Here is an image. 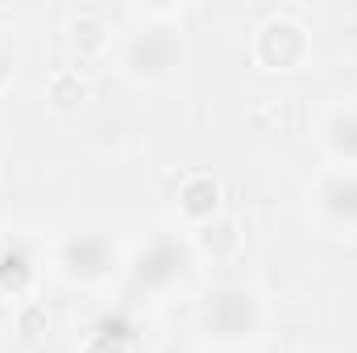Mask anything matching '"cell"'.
I'll return each instance as SVG.
<instances>
[{
    "label": "cell",
    "instance_id": "obj_8",
    "mask_svg": "<svg viewBox=\"0 0 357 353\" xmlns=\"http://www.w3.org/2000/svg\"><path fill=\"white\" fill-rule=\"evenodd\" d=\"M46 100H50V108H59V112H71V108L88 104L91 100L88 75H79L75 67H59V71L46 80Z\"/></svg>",
    "mask_w": 357,
    "mask_h": 353
},
{
    "label": "cell",
    "instance_id": "obj_6",
    "mask_svg": "<svg viewBox=\"0 0 357 353\" xmlns=\"http://www.w3.org/2000/svg\"><path fill=\"white\" fill-rule=\"evenodd\" d=\"M220 179L208 175V171H191V175L183 179V187H178V212L187 216V220H199V225H208V220H216V212H220Z\"/></svg>",
    "mask_w": 357,
    "mask_h": 353
},
{
    "label": "cell",
    "instance_id": "obj_1",
    "mask_svg": "<svg viewBox=\"0 0 357 353\" xmlns=\"http://www.w3.org/2000/svg\"><path fill=\"white\" fill-rule=\"evenodd\" d=\"M199 320L216 341L237 345V341H250L262 329V303H258V295L250 287H216L204 299Z\"/></svg>",
    "mask_w": 357,
    "mask_h": 353
},
{
    "label": "cell",
    "instance_id": "obj_2",
    "mask_svg": "<svg viewBox=\"0 0 357 353\" xmlns=\"http://www.w3.org/2000/svg\"><path fill=\"white\" fill-rule=\"evenodd\" d=\"M312 54V38L299 21L291 17H266L254 33V59L266 71H295Z\"/></svg>",
    "mask_w": 357,
    "mask_h": 353
},
{
    "label": "cell",
    "instance_id": "obj_11",
    "mask_svg": "<svg viewBox=\"0 0 357 353\" xmlns=\"http://www.w3.org/2000/svg\"><path fill=\"white\" fill-rule=\"evenodd\" d=\"M29 278H33V270H29V258H25L21 250H4V254H0V287H4V291L21 295V291L29 287Z\"/></svg>",
    "mask_w": 357,
    "mask_h": 353
},
{
    "label": "cell",
    "instance_id": "obj_4",
    "mask_svg": "<svg viewBox=\"0 0 357 353\" xmlns=\"http://www.w3.org/2000/svg\"><path fill=\"white\" fill-rule=\"evenodd\" d=\"M175 59H178V46L167 29H142L125 46V71L133 80H150L154 84V80H162L175 67Z\"/></svg>",
    "mask_w": 357,
    "mask_h": 353
},
{
    "label": "cell",
    "instance_id": "obj_14",
    "mask_svg": "<svg viewBox=\"0 0 357 353\" xmlns=\"http://www.w3.org/2000/svg\"><path fill=\"white\" fill-rule=\"evenodd\" d=\"M216 353H237V350H216Z\"/></svg>",
    "mask_w": 357,
    "mask_h": 353
},
{
    "label": "cell",
    "instance_id": "obj_12",
    "mask_svg": "<svg viewBox=\"0 0 357 353\" xmlns=\"http://www.w3.org/2000/svg\"><path fill=\"white\" fill-rule=\"evenodd\" d=\"M13 320H17V333H21V341H38V337L46 333V324H50L46 308H42V303H33V299H29V303H21Z\"/></svg>",
    "mask_w": 357,
    "mask_h": 353
},
{
    "label": "cell",
    "instance_id": "obj_9",
    "mask_svg": "<svg viewBox=\"0 0 357 353\" xmlns=\"http://www.w3.org/2000/svg\"><path fill=\"white\" fill-rule=\"evenodd\" d=\"M195 250L208 254L212 262L233 258V254L241 250V233H237L233 220H208V225H199V233H195Z\"/></svg>",
    "mask_w": 357,
    "mask_h": 353
},
{
    "label": "cell",
    "instance_id": "obj_10",
    "mask_svg": "<svg viewBox=\"0 0 357 353\" xmlns=\"http://www.w3.org/2000/svg\"><path fill=\"white\" fill-rule=\"evenodd\" d=\"M108 42H112V33H108V25H104L100 17L84 13V17L71 21V46H75L79 59H96V54H104Z\"/></svg>",
    "mask_w": 357,
    "mask_h": 353
},
{
    "label": "cell",
    "instance_id": "obj_5",
    "mask_svg": "<svg viewBox=\"0 0 357 353\" xmlns=\"http://www.w3.org/2000/svg\"><path fill=\"white\" fill-rule=\"evenodd\" d=\"M59 266H63V274H71L79 283L104 278L108 274V246H104V237H91V233L67 237L63 250H59Z\"/></svg>",
    "mask_w": 357,
    "mask_h": 353
},
{
    "label": "cell",
    "instance_id": "obj_7",
    "mask_svg": "<svg viewBox=\"0 0 357 353\" xmlns=\"http://www.w3.org/2000/svg\"><path fill=\"white\" fill-rule=\"evenodd\" d=\"M324 142L337 158H345L349 167H357V104H341L328 112L324 121Z\"/></svg>",
    "mask_w": 357,
    "mask_h": 353
},
{
    "label": "cell",
    "instance_id": "obj_3",
    "mask_svg": "<svg viewBox=\"0 0 357 353\" xmlns=\"http://www.w3.org/2000/svg\"><path fill=\"white\" fill-rule=\"evenodd\" d=\"M312 208L333 229H357V167H337L320 175L312 191Z\"/></svg>",
    "mask_w": 357,
    "mask_h": 353
},
{
    "label": "cell",
    "instance_id": "obj_13",
    "mask_svg": "<svg viewBox=\"0 0 357 353\" xmlns=\"http://www.w3.org/2000/svg\"><path fill=\"white\" fill-rule=\"evenodd\" d=\"M84 353H133L129 350V337L125 333H112V329H100V333H91Z\"/></svg>",
    "mask_w": 357,
    "mask_h": 353
}]
</instances>
